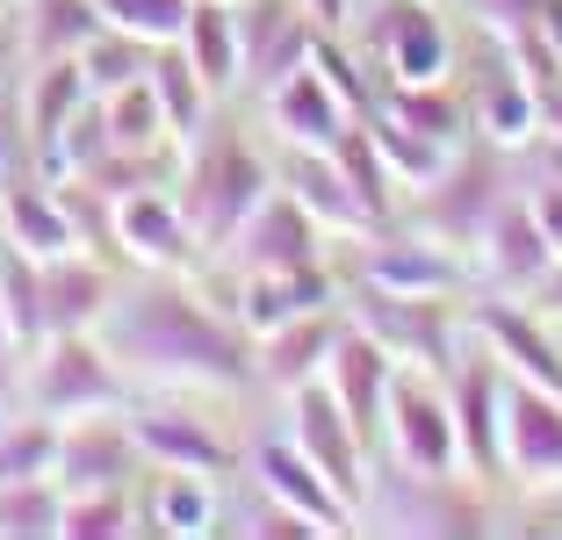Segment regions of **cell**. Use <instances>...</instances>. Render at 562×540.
Returning <instances> with one entry per match:
<instances>
[{
    "label": "cell",
    "instance_id": "obj_23",
    "mask_svg": "<svg viewBox=\"0 0 562 540\" xmlns=\"http://www.w3.org/2000/svg\"><path fill=\"white\" fill-rule=\"evenodd\" d=\"M353 274L382 281V289H404V295H454L462 289L454 252L432 246V238H412V230H382V238H368V252H361Z\"/></svg>",
    "mask_w": 562,
    "mask_h": 540
},
{
    "label": "cell",
    "instance_id": "obj_42",
    "mask_svg": "<svg viewBox=\"0 0 562 540\" xmlns=\"http://www.w3.org/2000/svg\"><path fill=\"white\" fill-rule=\"evenodd\" d=\"M303 8H311L317 30H347V15H353V0H303Z\"/></svg>",
    "mask_w": 562,
    "mask_h": 540
},
{
    "label": "cell",
    "instance_id": "obj_14",
    "mask_svg": "<svg viewBox=\"0 0 562 540\" xmlns=\"http://www.w3.org/2000/svg\"><path fill=\"white\" fill-rule=\"evenodd\" d=\"M505 475L562 491V390L505 375Z\"/></svg>",
    "mask_w": 562,
    "mask_h": 540
},
{
    "label": "cell",
    "instance_id": "obj_29",
    "mask_svg": "<svg viewBox=\"0 0 562 540\" xmlns=\"http://www.w3.org/2000/svg\"><path fill=\"white\" fill-rule=\"evenodd\" d=\"M87 101H94V87H87L80 58H44V66H36V94H30V109H22V115H30V145L50 151L58 131H66Z\"/></svg>",
    "mask_w": 562,
    "mask_h": 540
},
{
    "label": "cell",
    "instance_id": "obj_37",
    "mask_svg": "<svg viewBox=\"0 0 562 540\" xmlns=\"http://www.w3.org/2000/svg\"><path fill=\"white\" fill-rule=\"evenodd\" d=\"M116 533H137L131 491H66V540H116Z\"/></svg>",
    "mask_w": 562,
    "mask_h": 540
},
{
    "label": "cell",
    "instance_id": "obj_13",
    "mask_svg": "<svg viewBox=\"0 0 562 540\" xmlns=\"http://www.w3.org/2000/svg\"><path fill=\"white\" fill-rule=\"evenodd\" d=\"M216 260H232V274H267V267H311L325 260V224H317L311 210H303L289 188H274V195L260 202V210L238 224V238Z\"/></svg>",
    "mask_w": 562,
    "mask_h": 540
},
{
    "label": "cell",
    "instance_id": "obj_16",
    "mask_svg": "<svg viewBox=\"0 0 562 540\" xmlns=\"http://www.w3.org/2000/svg\"><path fill=\"white\" fill-rule=\"evenodd\" d=\"M131 440H137V454H145L151 469L232 475L238 461H246L232 440H224V432L210 426V418H195V410H181V404H137L131 410Z\"/></svg>",
    "mask_w": 562,
    "mask_h": 540
},
{
    "label": "cell",
    "instance_id": "obj_3",
    "mask_svg": "<svg viewBox=\"0 0 562 540\" xmlns=\"http://www.w3.org/2000/svg\"><path fill=\"white\" fill-rule=\"evenodd\" d=\"M339 303L347 317L368 331L375 346H390V360H412V368H432L447 375L462 339H454V317H447V295H404V289H382V281H339Z\"/></svg>",
    "mask_w": 562,
    "mask_h": 540
},
{
    "label": "cell",
    "instance_id": "obj_39",
    "mask_svg": "<svg viewBox=\"0 0 562 540\" xmlns=\"http://www.w3.org/2000/svg\"><path fill=\"white\" fill-rule=\"evenodd\" d=\"M101 22L145 44H173L188 30V0H101Z\"/></svg>",
    "mask_w": 562,
    "mask_h": 540
},
{
    "label": "cell",
    "instance_id": "obj_34",
    "mask_svg": "<svg viewBox=\"0 0 562 540\" xmlns=\"http://www.w3.org/2000/svg\"><path fill=\"white\" fill-rule=\"evenodd\" d=\"M331 159H339V173L353 180V195H361V210H368V224H390V166H382V151H375V137H368V123L353 115L347 131L331 137Z\"/></svg>",
    "mask_w": 562,
    "mask_h": 540
},
{
    "label": "cell",
    "instance_id": "obj_35",
    "mask_svg": "<svg viewBox=\"0 0 562 540\" xmlns=\"http://www.w3.org/2000/svg\"><path fill=\"white\" fill-rule=\"evenodd\" d=\"M94 101H101V123H109V145H116V151H151L159 137H173V131H166L159 94H151V80H131V87L94 94Z\"/></svg>",
    "mask_w": 562,
    "mask_h": 540
},
{
    "label": "cell",
    "instance_id": "obj_40",
    "mask_svg": "<svg viewBox=\"0 0 562 540\" xmlns=\"http://www.w3.org/2000/svg\"><path fill=\"white\" fill-rule=\"evenodd\" d=\"M548 8H555V0H476V15L491 22L497 36H519V30H541L548 22Z\"/></svg>",
    "mask_w": 562,
    "mask_h": 540
},
{
    "label": "cell",
    "instance_id": "obj_25",
    "mask_svg": "<svg viewBox=\"0 0 562 540\" xmlns=\"http://www.w3.org/2000/svg\"><path fill=\"white\" fill-rule=\"evenodd\" d=\"M224 526V497L216 475L202 469H151V491L137 497V533H216Z\"/></svg>",
    "mask_w": 562,
    "mask_h": 540
},
{
    "label": "cell",
    "instance_id": "obj_1",
    "mask_svg": "<svg viewBox=\"0 0 562 540\" xmlns=\"http://www.w3.org/2000/svg\"><path fill=\"white\" fill-rule=\"evenodd\" d=\"M101 346L123 375L181 382V390H238L252 382V331L232 311H210L181 281H131L101 317Z\"/></svg>",
    "mask_w": 562,
    "mask_h": 540
},
{
    "label": "cell",
    "instance_id": "obj_32",
    "mask_svg": "<svg viewBox=\"0 0 562 540\" xmlns=\"http://www.w3.org/2000/svg\"><path fill=\"white\" fill-rule=\"evenodd\" d=\"M0 533H8V540H50V533H66V491H58L50 475L0 483Z\"/></svg>",
    "mask_w": 562,
    "mask_h": 540
},
{
    "label": "cell",
    "instance_id": "obj_17",
    "mask_svg": "<svg viewBox=\"0 0 562 540\" xmlns=\"http://www.w3.org/2000/svg\"><path fill=\"white\" fill-rule=\"evenodd\" d=\"M109 224H116V246L131 252V260H145V267H181V260L202 252L181 195H159V188H145V180L109 202Z\"/></svg>",
    "mask_w": 562,
    "mask_h": 540
},
{
    "label": "cell",
    "instance_id": "obj_20",
    "mask_svg": "<svg viewBox=\"0 0 562 540\" xmlns=\"http://www.w3.org/2000/svg\"><path fill=\"white\" fill-rule=\"evenodd\" d=\"M339 331H347V311L331 303V311H311V317H289V325L260 331L252 339V375L267 382V390H303V382H317L331 368V346H339Z\"/></svg>",
    "mask_w": 562,
    "mask_h": 540
},
{
    "label": "cell",
    "instance_id": "obj_43",
    "mask_svg": "<svg viewBox=\"0 0 562 540\" xmlns=\"http://www.w3.org/2000/svg\"><path fill=\"white\" fill-rule=\"evenodd\" d=\"M8 346H15V331H8V317H0V390H8Z\"/></svg>",
    "mask_w": 562,
    "mask_h": 540
},
{
    "label": "cell",
    "instance_id": "obj_24",
    "mask_svg": "<svg viewBox=\"0 0 562 540\" xmlns=\"http://www.w3.org/2000/svg\"><path fill=\"white\" fill-rule=\"evenodd\" d=\"M274 188H289L325 230H368V210L353 195V180L339 173L331 145H289V159L274 166Z\"/></svg>",
    "mask_w": 562,
    "mask_h": 540
},
{
    "label": "cell",
    "instance_id": "obj_7",
    "mask_svg": "<svg viewBox=\"0 0 562 540\" xmlns=\"http://www.w3.org/2000/svg\"><path fill=\"white\" fill-rule=\"evenodd\" d=\"M447 404H454V440H462V469L476 483L505 475V368L497 353L462 346L447 368Z\"/></svg>",
    "mask_w": 562,
    "mask_h": 540
},
{
    "label": "cell",
    "instance_id": "obj_44",
    "mask_svg": "<svg viewBox=\"0 0 562 540\" xmlns=\"http://www.w3.org/2000/svg\"><path fill=\"white\" fill-rule=\"evenodd\" d=\"M0 94H8V80H0Z\"/></svg>",
    "mask_w": 562,
    "mask_h": 540
},
{
    "label": "cell",
    "instance_id": "obj_30",
    "mask_svg": "<svg viewBox=\"0 0 562 540\" xmlns=\"http://www.w3.org/2000/svg\"><path fill=\"white\" fill-rule=\"evenodd\" d=\"M145 80H151V94H159L166 131H173V137H195L202 123H210V101L216 94L202 87V72L188 66L181 44H159V50H151V72H145Z\"/></svg>",
    "mask_w": 562,
    "mask_h": 540
},
{
    "label": "cell",
    "instance_id": "obj_31",
    "mask_svg": "<svg viewBox=\"0 0 562 540\" xmlns=\"http://www.w3.org/2000/svg\"><path fill=\"white\" fill-rule=\"evenodd\" d=\"M87 36H101V0H30V50L44 58H80Z\"/></svg>",
    "mask_w": 562,
    "mask_h": 540
},
{
    "label": "cell",
    "instance_id": "obj_4",
    "mask_svg": "<svg viewBox=\"0 0 562 540\" xmlns=\"http://www.w3.org/2000/svg\"><path fill=\"white\" fill-rule=\"evenodd\" d=\"M382 454H390V469H412V475H454L462 469L454 404H447V382H432V368H397L390 375Z\"/></svg>",
    "mask_w": 562,
    "mask_h": 540
},
{
    "label": "cell",
    "instance_id": "obj_22",
    "mask_svg": "<svg viewBox=\"0 0 562 540\" xmlns=\"http://www.w3.org/2000/svg\"><path fill=\"white\" fill-rule=\"evenodd\" d=\"M267 123L281 131V145H331V137L353 123V101L317 72V58L303 72H289L281 87H267Z\"/></svg>",
    "mask_w": 562,
    "mask_h": 540
},
{
    "label": "cell",
    "instance_id": "obj_36",
    "mask_svg": "<svg viewBox=\"0 0 562 540\" xmlns=\"http://www.w3.org/2000/svg\"><path fill=\"white\" fill-rule=\"evenodd\" d=\"M151 50H159V44L123 36V30L101 22V36H87V50H80V72H87L94 94H116V87H131V80H145V72H151Z\"/></svg>",
    "mask_w": 562,
    "mask_h": 540
},
{
    "label": "cell",
    "instance_id": "obj_18",
    "mask_svg": "<svg viewBox=\"0 0 562 540\" xmlns=\"http://www.w3.org/2000/svg\"><path fill=\"white\" fill-rule=\"evenodd\" d=\"M390 375H397V360H390V346H375L361 325L347 317V331H339V346H331V396L347 404L353 432L368 440V454H382V404H390Z\"/></svg>",
    "mask_w": 562,
    "mask_h": 540
},
{
    "label": "cell",
    "instance_id": "obj_28",
    "mask_svg": "<svg viewBox=\"0 0 562 540\" xmlns=\"http://www.w3.org/2000/svg\"><path fill=\"white\" fill-rule=\"evenodd\" d=\"M8 246L36 252V260H50V252H72V246H80L66 195H50V188H36V180H15V188H8Z\"/></svg>",
    "mask_w": 562,
    "mask_h": 540
},
{
    "label": "cell",
    "instance_id": "obj_38",
    "mask_svg": "<svg viewBox=\"0 0 562 540\" xmlns=\"http://www.w3.org/2000/svg\"><path fill=\"white\" fill-rule=\"evenodd\" d=\"M58 461V418L36 410L30 426H8L0 432V483H22V475H50Z\"/></svg>",
    "mask_w": 562,
    "mask_h": 540
},
{
    "label": "cell",
    "instance_id": "obj_19",
    "mask_svg": "<svg viewBox=\"0 0 562 540\" xmlns=\"http://www.w3.org/2000/svg\"><path fill=\"white\" fill-rule=\"evenodd\" d=\"M339 303V274H325V260L311 267H267V274H238V295H232V317L260 339V331L289 325V317H311V311H331Z\"/></svg>",
    "mask_w": 562,
    "mask_h": 540
},
{
    "label": "cell",
    "instance_id": "obj_12",
    "mask_svg": "<svg viewBox=\"0 0 562 540\" xmlns=\"http://www.w3.org/2000/svg\"><path fill=\"white\" fill-rule=\"evenodd\" d=\"M469 325H476V339L497 353V368L519 382H541V390H562V346L555 331H548V317L533 311L527 295H483L476 311H469Z\"/></svg>",
    "mask_w": 562,
    "mask_h": 540
},
{
    "label": "cell",
    "instance_id": "obj_9",
    "mask_svg": "<svg viewBox=\"0 0 562 540\" xmlns=\"http://www.w3.org/2000/svg\"><path fill=\"white\" fill-rule=\"evenodd\" d=\"M505 195H513V188H505V145L476 137L469 151L454 145V159L440 166V180H426V216H418V224H426L432 238L469 246V238L483 230V216H491Z\"/></svg>",
    "mask_w": 562,
    "mask_h": 540
},
{
    "label": "cell",
    "instance_id": "obj_26",
    "mask_svg": "<svg viewBox=\"0 0 562 540\" xmlns=\"http://www.w3.org/2000/svg\"><path fill=\"white\" fill-rule=\"evenodd\" d=\"M116 303L109 267L87 252H50L44 260V331H94Z\"/></svg>",
    "mask_w": 562,
    "mask_h": 540
},
{
    "label": "cell",
    "instance_id": "obj_33",
    "mask_svg": "<svg viewBox=\"0 0 562 540\" xmlns=\"http://www.w3.org/2000/svg\"><path fill=\"white\" fill-rule=\"evenodd\" d=\"M0 317H8L15 346L50 339V331H44V260H36V252H22V246L0 252Z\"/></svg>",
    "mask_w": 562,
    "mask_h": 540
},
{
    "label": "cell",
    "instance_id": "obj_10",
    "mask_svg": "<svg viewBox=\"0 0 562 540\" xmlns=\"http://www.w3.org/2000/svg\"><path fill=\"white\" fill-rule=\"evenodd\" d=\"M246 469H252V483H260L267 497H281V505L296 511V519H311L317 533H353V526H361V505H347V497L331 491L325 469H317L289 432H260L252 454H246Z\"/></svg>",
    "mask_w": 562,
    "mask_h": 540
},
{
    "label": "cell",
    "instance_id": "obj_2",
    "mask_svg": "<svg viewBox=\"0 0 562 540\" xmlns=\"http://www.w3.org/2000/svg\"><path fill=\"white\" fill-rule=\"evenodd\" d=\"M274 195V166L232 131V123H202L195 151H188V180H181V210L195 224V246L202 252H224L238 238L260 202Z\"/></svg>",
    "mask_w": 562,
    "mask_h": 540
},
{
    "label": "cell",
    "instance_id": "obj_21",
    "mask_svg": "<svg viewBox=\"0 0 562 540\" xmlns=\"http://www.w3.org/2000/svg\"><path fill=\"white\" fill-rule=\"evenodd\" d=\"M137 440L131 426H101V410L87 426L58 432V461H50V483L58 491H131V469H137Z\"/></svg>",
    "mask_w": 562,
    "mask_h": 540
},
{
    "label": "cell",
    "instance_id": "obj_15",
    "mask_svg": "<svg viewBox=\"0 0 562 540\" xmlns=\"http://www.w3.org/2000/svg\"><path fill=\"white\" fill-rule=\"evenodd\" d=\"M476 260L505 295H533L548 274H555V246H548V230H541V216H533L527 195H505L491 216H483Z\"/></svg>",
    "mask_w": 562,
    "mask_h": 540
},
{
    "label": "cell",
    "instance_id": "obj_27",
    "mask_svg": "<svg viewBox=\"0 0 562 540\" xmlns=\"http://www.w3.org/2000/svg\"><path fill=\"white\" fill-rule=\"evenodd\" d=\"M188 50V66L202 72L210 94H232L246 80V50H238V8L232 0H188V30L173 36Z\"/></svg>",
    "mask_w": 562,
    "mask_h": 540
},
{
    "label": "cell",
    "instance_id": "obj_8",
    "mask_svg": "<svg viewBox=\"0 0 562 540\" xmlns=\"http://www.w3.org/2000/svg\"><path fill=\"white\" fill-rule=\"evenodd\" d=\"M289 440L325 469V483L347 497V505H361V497H368V461H375V454H368V440L353 432L347 404L331 396L325 375L303 382V390H289Z\"/></svg>",
    "mask_w": 562,
    "mask_h": 540
},
{
    "label": "cell",
    "instance_id": "obj_41",
    "mask_svg": "<svg viewBox=\"0 0 562 540\" xmlns=\"http://www.w3.org/2000/svg\"><path fill=\"white\" fill-rule=\"evenodd\" d=\"M22 137H30V115H22L15 101L0 94V180H8V173L22 166Z\"/></svg>",
    "mask_w": 562,
    "mask_h": 540
},
{
    "label": "cell",
    "instance_id": "obj_45",
    "mask_svg": "<svg viewBox=\"0 0 562 540\" xmlns=\"http://www.w3.org/2000/svg\"><path fill=\"white\" fill-rule=\"evenodd\" d=\"M232 8H238V0H232Z\"/></svg>",
    "mask_w": 562,
    "mask_h": 540
},
{
    "label": "cell",
    "instance_id": "obj_5",
    "mask_svg": "<svg viewBox=\"0 0 562 540\" xmlns=\"http://www.w3.org/2000/svg\"><path fill=\"white\" fill-rule=\"evenodd\" d=\"M123 404V368L94 331H50L36 360V410L44 418H94Z\"/></svg>",
    "mask_w": 562,
    "mask_h": 540
},
{
    "label": "cell",
    "instance_id": "obj_6",
    "mask_svg": "<svg viewBox=\"0 0 562 540\" xmlns=\"http://www.w3.org/2000/svg\"><path fill=\"white\" fill-rule=\"evenodd\" d=\"M361 44L390 72V87H432L454 72V36L440 22V0H382Z\"/></svg>",
    "mask_w": 562,
    "mask_h": 540
},
{
    "label": "cell",
    "instance_id": "obj_11",
    "mask_svg": "<svg viewBox=\"0 0 562 540\" xmlns=\"http://www.w3.org/2000/svg\"><path fill=\"white\" fill-rule=\"evenodd\" d=\"M317 22L303 0H238V50H246V87H281L289 72L311 66L317 50Z\"/></svg>",
    "mask_w": 562,
    "mask_h": 540
}]
</instances>
